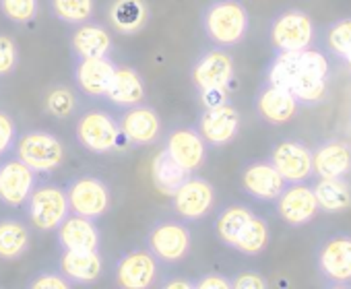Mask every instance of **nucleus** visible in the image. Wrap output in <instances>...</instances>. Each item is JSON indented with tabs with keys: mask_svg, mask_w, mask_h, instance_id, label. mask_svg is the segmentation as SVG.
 <instances>
[{
	"mask_svg": "<svg viewBox=\"0 0 351 289\" xmlns=\"http://www.w3.org/2000/svg\"><path fill=\"white\" fill-rule=\"evenodd\" d=\"M120 130L126 138L128 144H134V147H147V144H153L159 134H161V118L155 112V108L151 105H132V108H124V112L118 118Z\"/></svg>",
	"mask_w": 351,
	"mask_h": 289,
	"instance_id": "nucleus-15",
	"label": "nucleus"
},
{
	"mask_svg": "<svg viewBox=\"0 0 351 289\" xmlns=\"http://www.w3.org/2000/svg\"><path fill=\"white\" fill-rule=\"evenodd\" d=\"M269 162L275 166V170L283 176L287 184L306 182L312 176V151L302 140L295 138L279 140L271 151Z\"/></svg>",
	"mask_w": 351,
	"mask_h": 289,
	"instance_id": "nucleus-12",
	"label": "nucleus"
},
{
	"mask_svg": "<svg viewBox=\"0 0 351 289\" xmlns=\"http://www.w3.org/2000/svg\"><path fill=\"white\" fill-rule=\"evenodd\" d=\"M242 186L256 201H277L287 182L271 162H252L242 172Z\"/></svg>",
	"mask_w": 351,
	"mask_h": 289,
	"instance_id": "nucleus-22",
	"label": "nucleus"
},
{
	"mask_svg": "<svg viewBox=\"0 0 351 289\" xmlns=\"http://www.w3.org/2000/svg\"><path fill=\"white\" fill-rule=\"evenodd\" d=\"M195 287H199V289H230L232 279H228L221 273H207L199 281H195Z\"/></svg>",
	"mask_w": 351,
	"mask_h": 289,
	"instance_id": "nucleus-41",
	"label": "nucleus"
},
{
	"mask_svg": "<svg viewBox=\"0 0 351 289\" xmlns=\"http://www.w3.org/2000/svg\"><path fill=\"white\" fill-rule=\"evenodd\" d=\"M163 149L191 174L199 172L207 158V142L197 130V126L173 128L165 138Z\"/></svg>",
	"mask_w": 351,
	"mask_h": 289,
	"instance_id": "nucleus-13",
	"label": "nucleus"
},
{
	"mask_svg": "<svg viewBox=\"0 0 351 289\" xmlns=\"http://www.w3.org/2000/svg\"><path fill=\"white\" fill-rule=\"evenodd\" d=\"M15 158L36 174H50L64 162V147L56 134L48 130H27L17 136Z\"/></svg>",
	"mask_w": 351,
	"mask_h": 289,
	"instance_id": "nucleus-3",
	"label": "nucleus"
},
{
	"mask_svg": "<svg viewBox=\"0 0 351 289\" xmlns=\"http://www.w3.org/2000/svg\"><path fill=\"white\" fill-rule=\"evenodd\" d=\"M116 62L110 56L101 58H77L73 77L81 93L87 97H106L112 77L116 73Z\"/></svg>",
	"mask_w": 351,
	"mask_h": 289,
	"instance_id": "nucleus-16",
	"label": "nucleus"
},
{
	"mask_svg": "<svg viewBox=\"0 0 351 289\" xmlns=\"http://www.w3.org/2000/svg\"><path fill=\"white\" fill-rule=\"evenodd\" d=\"M326 46L339 58H345L351 52V17L339 19V21L328 25Z\"/></svg>",
	"mask_w": 351,
	"mask_h": 289,
	"instance_id": "nucleus-36",
	"label": "nucleus"
},
{
	"mask_svg": "<svg viewBox=\"0 0 351 289\" xmlns=\"http://www.w3.org/2000/svg\"><path fill=\"white\" fill-rule=\"evenodd\" d=\"M277 213L285 223L293 227L306 225L318 213L314 190L310 186H304L302 182H293L291 186H285L283 192L277 197Z\"/></svg>",
	"mask_w": 351,
	"mask_h": 289,
	"instance_id": "nucleus-18",
	"label": "nucleus"
},
{
	"mask_svg": "<svg viewBox=\"0 0 351 289\" xmlns=\"http://www.w3.org/2000/svg\"><path fill=\"white\" fill-rule=\"evenodd\" d=\"M151 176H153V182H155L157 190L163 192V194H167V197H171L176 190H178L189 180L191 172L184 170L165 149H161L155 155V160H153Z\"/></svg>",
	"mask_w": 351,
	"mask_h": 289,
	"instance_id": "nucleus-29",
	"label": "nucleus"
},
{
	"mask_svg": "<svg viewBox=\"0 0 351 289\" xmlns=\"http://www.w3.org/2000/svg\"><path fill=\"white\" fill-rule=\"evenodd\" d=\"M50 13L64 25L77 27L91 21L95 13V0H48Z\"/></svg>",
	"mask_w": 351,
	"mask_h": 289,
	"instance_id": "nucleus-32",
	"label": "nucleus"
},
{
	"mask_svg": "<svg viewBox=\"0 0 351 289\" xmlns=\"http://www.w3.org/2000/svg\"><path fill=\"white\" fill-rule=\"evenodd\" d=\"M312 190L324 213H343L351 207V188L345 178H320Z\"/></svg>",
	"mask_w": 351,
	"mask_h": 289,
	"instance_id": "nucleus-30",
	"label": "nucleus"
},
{
	"mask_svg": "<svg viewBox=\"0 0 351 289\" xmlns=\"http://www.w3.org/2000/svg\"><path fill=\"white\" fill-rule=\"evenodd\" d=\"M349 130H351V118H349Z\"/></svg>",
	"mask_w": 351,
	"mask_h": 289,
	"instance_id": "nucleus-44",
	"label": "nucleus"
},
{
	"mask_svg": "<svg viewBox=\"0 0 351 289\" xmlns=\"http://www.w3.org/2000/svg\"><path fill=\"white\" fill-rule=\"evenodd\" d=\"M58 268L73 285H85V283H93L95 279H99L104 271V260L99 256V250L95 252L62 250Z\"/></svg>",
	"mask_w": 351,
	"mask_h": 289,
	"instance_id": "nucleus-25",
	"label": "nucleus"
},
{
	"mask_svg": "<svg viewBox=\"0 0 351 289\" xmlns=\"http://www.w3.org/2000/svg\"><path fill=\"white\" fill-rule=\"evenodd\" d=\"M58 244L62 250L73 252H95L101 244V234L93 219L71 213L56 229Z\"/></svg>",
	"mask_w": 351,
	"mask_h": 289,
	"instance_id": "nucleus-21",
	"label": "nucleus"
},
{
	"mask_svg": "<svg viewBox=\"0 0 351 289\" xmlns=\"http://www.w3.org/2000/svg\"><path fill=\"white\" fill-rule=\"evenodd\" d=\"M215 203V188L201 176H189V180L171 194V207L182 221L203 219Z\"/></svg>",
	"mask_w": 351,
	"mask_h": 289,
	"instance_id": "nucleus-11",
	"label": "nucleus"
},
{
	"mask_svg": "<svg viewBox=\"0 0 351 289\" xmlns=\"http://www.w3.org/2000/svg\"><path fill=\"white\" fill-rule=\"evenodd\" d=\"M32 244V231L21 219H0V260H19Z\"/></svg>",
	"mask_w": 351,
	"mask_h": 289,
	"instance_id": "nucleus-28",
	"label": "nucleus"
},
{
	"mask_svg": "<svg viewBox=\"0 0 351 289\" xmlns=\"http://www.w3.org/2000/svg\"><path fill=\"white\" fill-rule=\"evenodd\" d=\"M328 62L316 50L277 52L269 71L267 83L285 87L293 93L300 105H316L326 97Z\"/></svg>",
	"mask_w": 351,
	"mask_h": 289,
	"instance_id": "nucleus-1",
	"label": "nucleus"
},
{
	"mask_svg": "<svg viewBox=\"0 0 351 289\" xmlns=\"http://www.w3.org/2000/svg\"><path fill=\"white\" fill-rule=\"evenodd\" d=\"M232 287H238V289H265V287H269V283L261 273L246 271V273H240L236 279H232Z\"/></svg>",
	"mask_w": 351,
	"mask_h": 289,
	"instance_id": "nucleus-40",
	"label": "nucleus"
},
{
	"mask_svg": "<svg viewBox=\"0 0 351 289\" xmlns=\"http://www.w3.org/2000/svg\"><path fill=\"white\" fill-rule=\"evenodd\" d=\"M267 244H269V225L263 217L252 215V219L248 221V225L240 234L234 250L248 254V256H254V254H261L267 248Z\"/></svg>",
	"mask_w": 351,
	"mask_h": 289,
	"instance_id": "nucleus-33",
	"label": "nucleus"
},
{
	"mask_svg": "<svg viewBox=\"0 0 351 289\" xmlns=\"http://www.w3.org/2000/svg\"><path fill=\"white\" fill-rule=\"evenodd\" d=\"M318 271L335 281L337 285H345L351 279V238L349 236H332L318 250Z\"/></svg>",
	"mask_w": 351,
	"mask_h": 289,
	"instance_id": "nucleus-20",
	"label": "nucleus"
},
{
	"mask_svg": "<svg viewBox=\"0 0 351 289\" xmlns=\"http://www.w3.org/2000/svg\"><path fill=\"white\" fill-rule=\"evenodd\" d=\"M252 215H254V213H252L250 209L242 207V205L226 207V209L217 215V219H215V234H217V238H219L226 246L234 248L236 242H238V238H240V234L244 231V227H246L248 221L252 219Z\"/></svg>",
	"mask_w": 351,
	"mask_h": 289,
	"instance_id": "nucleus-31",
	"label": "nucleus"
},
{
	"mask_svg": "<svg viewBox=\"0 0 351 289\" xmlns=\"http://www.w3.org/2000/svg\"><path fill=\"white\" fill-rule=\"evenodd\" d=\"M240 124V112L230 99H226L215 105H205V110L199 116L197 130L211 147H226L238 136Z\"/></svg>",
	"mask_w": 351,
	"mask_h": 289,
	"instance_id": "nucleus-10",
	"label": "nucleus"
},
{
	"mask_svg": "<svg viewBox=\"0 0 351 289\" xmlns=\"http://www.w3.org/2000/svg\"><path fill=\"white\" fill-rule=\"evenodd\" d=\"M64 190H66L71 213L93 219V221L104 217L112 205L110 188L97 176H89V174L77 176L69 182Z\"/></svg>",
	"mask_w": 351,
	"mask_h": 289,
	"instance_id": "nucleus-7",
	"label": "nucleus"
},
{
	"mask_svg": "<svg viewBox=\"0 0 351 289\" xmlns=\"http://www.w3.org/2000/svg\"><path fill=\"white\" fill-rule=\"evenodd\" d=\"M236 79V64L230 52L215 46L205 50L193 66V83L199 93L228 91Z\"/></svg>",
	"mask_w": 351,
	"mask_h": 289,
	"instance_id": "nucleus-8",
	"label": "nucleus"
},
{
	"mask_svg": "<svg viewBox=\"0 0 351 289\" xmlns=\"http://www.w3.org/2000/svg\"><path fill=\"white\" fill-rule=\"evenodd\" d=\"M157 277V258L149 250H130L116 262V283L126 289L151 287Z\"/></svg>",
	"mask_w": 351,
	"mask_h": 289,
	"instance_id": "nucleus-17",
	"label": "nucleus"
},
{
	"mask_svg": "<svg viewBox=\"0 0 351 289\" xmlns=\"http://www.w3.org/2000/svg\"><path fill=\"white\" fill-rule=\"evenodd\" d=\"M258 116L269 124H283L291 120L300 108V101L293 97V93L285 87L267 83L258 89L254 99Z\"/></svg>",
	"mask_w": 351,
	"mask_h": 289,
	"instance_id": "nucleus-19",
	"label": "nucleus"
},
{
	"mask_svg": "<svg viewBox=\"0 0 351 289\" xmlns=\"http://www.w3.org/2000/svg\"><path fill=\"white\" fill-rule=\"evenodd\" d=\"M165 287L167 289H173V287H195V281H167Z\"/></svg>",
	"mask_w": 351,
	"mask_h": 289,
	"instance_id": "nucleus-42",
	"label": "nucleus"
},
{
	"mask_svg": "<svg viewBox=\"0 0 351 289\" xmlns=\"http://www.w3.org/2000/svg\"><path fill=\"white\" fill-rule=\"evenodd\" d=\"M38 186V174L21 160L11 158L0 164V203L7 207L25 205L32 190Z\"/></svg>",
	"mask_w": 351,
	"mask_h": 289,
	"instance_id": "nucleus-14",
	"label": "nucleus"
},
{
	"mask_svg": "<svg viewBox=\"0 0 351 289\" xmlns=\"http://www.w3.org/2000/svg\"><path fill=\"white\" fill-rule=\"evenodd\" d=\"M112 36L99 23H81L71 34V50L75 58H101L112 52Z\"/></svg>",
	"mask_w": 351,
	"mask_h": 289,
	"instance_id": "nucleus-24",
	"label": "nucleus"
},
{
	"mask_svg": "<svg viewBox=\"0 0 351 289\" xmlns=\"http://www.w3.org/2000/svg\"><path fill=\"white\" fill-rule=\"evenodd\" d=\"M19 64V50L7 36H0V77L11 75Z\"/></svg>",
	"mask_w": 351,
	"mask_h": 289,
	"instance_id": "nucleus-38",
	"label": "nucleus"
},
{
	"mask_svg": "<svg viewBox=\"0 0 351 289\" xmlns=\"http://www.w3.org/2000/svg\"><path fill=\"white\" fill-rule=\"evenodd\" d=\"M343 60H345V64H347V68L351 71V52H349V54H347V56H345Z\"/></svg>",
	"mask_w": 351,
	"mask_h": 289,
	"instance_id": "nucleus-43",
	"label": "nucleus"
},
{
	"mask_svg": "<svg viewBox=\"0 0 351 289\" xmlns=\"http://www.w3.org/2000/svg\"><path fill=\"white\" fill-rule=\"evenodd\" d=\"M75 134L81 147L95 155L112 153L122 147V142H126L118 120L104 110H91L81 114L75 126Z\"/></svg>",
	"mask_w": 351,
	"mask_h": 289,
	"instance_id": "nucleus-4",
	"label": "nucleus"
},
{
	"mask_svg": "<svg viewBox=\"0 0 351 289\" xmlns=\"http://www.w3.org/2000/svg\"><path fill=\"white\" fill-rule=\"evenodd\" d=\"M151 11L145 0H116L110 7V23L120 36H134L145 29Z\"/></svg>",
	"mask_w": 351,
	"mask_h": 289,
	"instance_id": "nucleus-27",
	"label": "nucleus"
},
{
	"mask_svg": "<svg viewBox=\"0 0 351 289\" xmlns=\"http://www.w3.org/2000/svg\"><path fill=\"white\" fill-rule=\"evenodd\" d=\"M269 36L277 52H300L310 48L314 38V25L304 11L287 9L273 19Z\"/></svg>",
	"mask_w": 351,
	"mask_h": 289,
	"instance_id": "nucleus-9",
	"label": "nucleus"
},
{
	"mask_svg": "<svg viewBox=\"0 0 351 289\" xmlns=\"http://www.w3.org/2000/svg\"><path fill=\"white\" fill-rule=\"evenodd\" d=\"M201 23L205 36L215 46L232 48L246 38L250 15L240 0H213L205 7Z\"/></svg>",
	"mask_w": 351,
	"mask_h": 289,
	"instance_id": "nucleus-2",
	"label": "nucleus"
},
{
	"mask_svg": "<svg viewBox=\"0 0 351 289\" xmlns=\"http://www.w3.org/2000/svg\"><path fill=\"white\" fill-rule=\"evenodd\" d=\"M193 246V234L186 221L161 219L147 234V250L161 262L173 264L186 258Z\"/></svg>",
	"mask_w": 351,
	"mask_h": 289,
	"instance_id": "nucleus-6",
	"label": "nucleus"
},
{
	"mask_svg": "<svg viewBox=\"0 0 351 289\" xmlns=\"http://www.w3.org/2000/svg\"><path fill=\"white\" fill-rule=\"evenodd\" d=\"M17 136L19 132L15 120L7 112H0V160L7 158L15 149Z\"/></svg>",
	"mask_w": 351,
	"mask_h": 289,
	"instance_id": "nucleus-37",
	"label": "nucleus"
},
{
	"mask_svg": "<svg viewBox=\"0 0 351 289\" xmlns=\"http://www.w3.org/2000/svg\"><path fill=\"white\" fill-rule=\"evenodd\" d=\"M106 99H110L114 105H118L122 110L138 105L145 99V81L141 79V75L134 68L116 66V73L112 77Z\"/></svg>",
	"mask_w": 351,
	"mask_h": 289,
	"instance_id": "nucleus-26",
	"label": "nucleus"
},
{
	"mask_svg": "<svg viewBox=\"0 0 351 289\" xmlns=\"http://www.w3.org/2000/svg\"><path fill=\"white\" fill-rule=\"evenodd\" d=\"M351 170V149L343 140H322L312 151V174L318 178H345Z\"/></svg>",
	"mask_w": 351,
	"mask_h": 289,
	"instance_id": "nucleus-23",
	"label": "nucleus"
},
{
	"mask_svg": "<svg viewBox=\"0 0 351 289\" xmlns=\"http://www.w3.org/2000/svg\"><path fill=\"white\" fill-rule=\"evenodd\" d=\"M71 285L73 283L62 273H50V271L40 273L29 281V287H36V289H66Z\"/></svg>",
	"mask_w": 351,
	"mask_h": 289,
	"instance_id": "nucleus-39",
	"label": "nucleus"
},
{
	"mask_svg": "<svg viewBox=\"0 0 351 289\" xmlns=\"http://www.w3.org/2000/svg\"><path fill=\"white\" fill-rule=\"evenodd\" d=\"M46 110L54 116V118H69L75 114L77 110V99L75 93L64 87V85H54L48 93H46Z\"/></svg>",
	"mask_w": 351,
	"mask_h": 289,
	"instance_id": "nucleus-35",
	"label": "nucleus"
},
{
	"mask_svg": "<svg viewBox=\"0 0 351 289\" xmlns=\"http://www.w3.org/2000/svg\"><path fill=\"white\" fill-rule=\"evenodd\" d=\"M0 13L15 25H29L38 19L40 0H0Z\"/></svg>",
	"mask_w": 351,
	"mask_h": 289,
	"instance_id": "nucleus-34",
	"label": "nucleus"
},
{
	"mask_svg": "<svg viewBox=\"0 0 351 289\" xmlns=\"http://www.w3.org/2000/svg\"><path fill=\"white\" fill-rule=\"evenodd\" d=\"M29 223L40 231H56L58 225L71 215L66 190L56 184H40L25 201Z\"/></svg>",
	"mask_w": 351,
	"mask_h": 289,
	"instance_id": "nucleus-5",
	"label": "nucleus"
}]
</instances>
